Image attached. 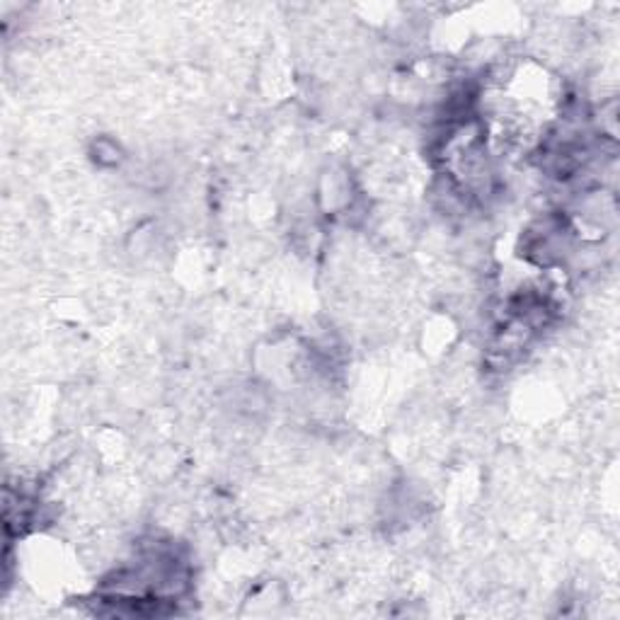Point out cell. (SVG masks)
Listing matches in <instances>:
<instances>
[{"label":"cell","instance_id":"1","mask_svg":"<svg viewBox=\"0 0 620 620\" xmlns=\"http://www.w3.org/2000/svg\"><path fill=\"white\" fill-rule=\"evenodd\" d=\"M95 157L100 165H119L121 148L112 139H97L95 144Z\"/></svg>","mask_w":620,"mask_h":620}]
</instances>
